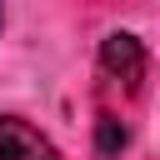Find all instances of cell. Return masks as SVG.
I'll return each mask as SVG.
<instances>
[{
	"label": "cell",
	"instance_id": "6da1fadb",
	"mask_svg": "<svg viewBox=\"0 0 160 160\" xmlns=\"http://www.w3.org/2000/svg\"><path fill=\"white\" fill-rule=\"evenodd\" d=\"M95 70H100V95H105V100H135V95L145 90L150 55H145V45H140L130 30H115V35L100 40Z\"/></svg>",
	"mask_w": 160,
	"mask_h": 160
},
{
	"label": "cell",
	"instance_id": "7a4b0ae2",
	"mask_svg": "<svg viewBox=\"0 0 160 160\" xmlns=\"http://www.w3.org/2000/svg\"><path fill=\"white\" fill-rule=\"evenodd\" d=\"M0 160H60V150L20 115H0Z\"/></svg>",
	"mask_w": 160,
	"mask_h": 160
}]
</instances>
